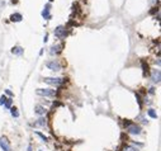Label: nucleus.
<instances>
[{
	"label": "nucleus",
	"instance_id": "obj_28",
	"mask_svg": "<svg viewBox=\"0 0 161 151\" xmlns=\"http://www.w3.org/2000/svg\"><path fill=\"white\" fill-rule=\"evenodd\" d=\"M39 151H43V150H39Z\"/></svg>",
	"mask_w": 161,
	"mask_h": 151
},
{
	"label": "nucleus",
	"instance_id": "obj_14",
	"mask_svg": "<svg viewBox=\"0 0 161 151\" xmlns=\"http://www.w3.org/2000/svg\"><path fill=\"white\" fill-rule=\"evenodd\" d=\"M61 48H62V46H58V45L52 46V47H51V53L53 55V53H58V52H61Z\"/></svg>",
	"mask_w": 161,
	"mask_h": 151
},
{
	"label": "nucleus",
	"instance_id": "obj_1",
	"mask_svg": "<svg viewBox=\"0 0 161 151\" xmlns=\"http://www.w3.org/2000/svg\"><path fill=\"white\" fill-rule=\"evenodd\" d=\"M36 93L38 95H42V97H49V98H53L56 97L57 92L55 89H37Z\"/></svg>",
	"mask_w": 161,
	"mask_h": 151
},
{
	"label": "nucleus",
	"instance_id": "obj_21",
	"mask_svg": "<svg viewBox=\"0 0 161 151\" xmlns=\"http://www.w3.org/2000/svg\"><path fill=\"white\" fill-rule=\"evenodd\" d=\"M124 151H138L137 149H136L135 146H128V147H126V150Z\"/></svg>",
	"mask_w": 161,
	"mask_h": 151
},
{
	"label": "nucleus",
	"instance_id": "obj_3",
	"mask_svg": "<svg viewBox=\"0 0 161 151\" xmlns=\"http://www.w3.org/2000/svg\"><path fill=\"white\" fill-rule=\"evenodd\" d=\"M55 36L60 39L65 38V37L67 36V28L64 27V26H58L56 29H55Z\"/></svg>",
	"mask_w": 161,
	"mask_h": 151
},
{
	"label": "nucleus",
	"instance_id": "obj_13",
	"mask_svg": "<svg viewBox=\"0 0 161 151\" xmlns=\"http://www.w3.org/2000/svg\"><path fill=\"white\" fill-rule=\"evenodd\" d=\"M142 69H143V76H148L150 75V67H148V65L142 62Z\"/></svg>",
	"mask_w": 161,
	"mask_h": 151
},
{
	"label": "nucleus",
	"instance_id": "obj_23",
	"mask_svg": "<svg viewBox=\"0 0 161 151\" xmlns=\"http://www.w3.org/2000/svg\"><path fill=\"white\" fill-rule=\"evenodd\" d=\"M157 10H159V9H157V8H154V9H152V10H151V13H152V14H154V13H156V12H157Z\"/></svg>",
	"mask_w": 161,
	"mask_h": 151
},
{
	"label": "nucleus",
	"instance_id": "obj_19",
	"mask_svg": "<svg viewBox=\"0 0 161 151\" xmlns=\"http://www.w3.org/2000/svg\"><path fill=\"white\" fill-rule=\"evenodd\" d=\"M11 103H13V100H11V98L10 99H7V102H5V108H10V105H11Z\"/></svg>",
	"mask_w": 161,
	"mask_h": 151
},
{
	"label": "nucleus",
	"instance_id": "obj_22",
	"mask_svg": "<svg viewBox=\"0 0 161 151\" xmlns=\"http://www.w3.org/2000/svg\"><path fill=\"white\" fill-rule=\"evenodd\" d=\"M5 94H7V95H9V97H13V93H11L9 89H8V90H5Z\"/></svg>",
	"mask_w": 161,
	"mask_h": 151
},
{
	"label": "nucleus",
	"instance_id": "obj_26",
	"mask_svg": "<svg viewBox=\"0 0 161 151\" xmlns=\"http://www.w3.org/2000/svg\"><path fill=\"white\" fill-rule=\"evenodd\" d=\"M18 1V0H11V3H13V4H14V3H17Z\"/></svg>",
	"mask_w": 161,
	"mask_h": 151
},
{
	"label": "nucleus",
	"instance_id": "obj_9",
	"mask_svg": "<svg viewBox=\"0 0 161 151\" xmlns=\"http://www.w3.org/2000/svg\"><path fill=\"white\" fill-rule=\"evenodd\" d=\"M46 111H47V109H46L45 107L39 105V104L34 107V112H36V114H38V116H45L46 114Z\"/></svg>",
	"mask_w": 161,
	"mask_h": 151
},
{
	"label": "nucleus",
	"instance_id": "obj_6",
	"mask_svg": "<svg viewBox=\"0 0 161 151\" xmlns=\"http://www.w3.org/2000/svg\"><path fill=\"white\" fill-rule=\"evenodd\" d=\"M127 132L131 133V135H140L141 133V127L137 126V124H135V123H132L131 126L127 127Z\"/></svg>",
	"mask_w": 161,
	"mask_h": 151
},
{
	"label": "nucleus",
	"instance_id": "obj_27",
	"mask_svg": "<svg viewBox=\"0 0 161 151\" xmlns=\"http://www.w3.org/2000/svg\"><path fill=\"white\" fill-rule=\"evenodd\" d=\"M49 1H55V0H49Z\"/></svg>",
	"mask_w": 161,
	"mask_h": 151
},
{
	"label": "nucleus",
	"instance_id": "obj_5",
	"mask_svg": "<svg viewBox=\"0 0 161 151\" xmlns=\"http://www.w3.org/2000/svg\"><path fill=\"white\" fill-rule=\"evenodd\" d=\"M0 149L3 151H11L10 143H9L7 137H0Z\"/></svg>",
	"mask_w": 161,
	"mask_h": 151
},
{
	"label": "nucleus",
	"instance_id": "obj_18",
	"mask_svg": "<svg viewBox=\"0 0 161 151\" xmlns=\"http://www.w3.org/2000/svg\"><path fill=\"white\" fill-rule=\"evenodd\" d=\"M7 97H5V95H1V97H0V105H4L5 104V102H7Z\"/></svg>",
	"mask_w": 161,
	"mask_h": 151
},
{
	"label": "nucleus",
	"instance_id": "obj_7",
	"mask_svg": "<svg viewBox=\"0 0 161 151\" xmlns=\"http://www.w3.org/2000/svg\"><path fill=\"white\" fill-rule=\"evenodd\" d=\"M151 79H152L154 83H160V79H161V74H160V70H154L152 71V75H151Z\"/></svg>",
	"mask_w": 161,
	"mask_h": 151
},
{
	"label": "nucleus",
	"instance_id": "obj_16",
	"mask_svg": "<svg viewBox=\"0 0 161 151\" xmlns=\"http://www.w3.org/2000/svg\"><path fill=\"white\" fill-rule=\"evenodd\" d=\"M10 113H11V116L15 118H18L19 117V113H18V109L15 108V107H13V108H10Z\"/></svg>",
	"mask_w": 161,
	"mask_h": 151
},
{
	"label": "nucleus",
	"instance_id": "obj_24",
	"mask_svg": "<svg viewBox=\"0 0 161 151\" xmlns=\"http://www.w3.org/2000/svg\"><path fill=\"white\" fill-rule=\"evenodd\" d=\"M148 93H150V94H154V93H155V89H154V88H151V89H150V92H148Z\"/></svg>",
	"mask_w": 161,
	"mask_h": 151
},
{
	"label": "nucleus",
	"instance_id": "obj_2",
	"mask_svg": "<svg viewBox=\"0 0 161 151\" xmlns=\"http://www.w3.org/2000/svg\"><path fill=\"white\" fill-rule=\"evenodd\" d=\"M42 81H45L46 84H49V85L57 86V85H61L65 81V79H61V77H45Z\"/></svg>",
	"mask_w": 161,
	"mask_h": 151
},
{
	"label": "nucleus",
	"instance_id": "obj_25",
	"mask_svg": "<svg viewBox=\"0 0 161 151\" xmlns=\"http://www.w3.org/2000/svg\"><path fill=\"white\" fill-rule=\"evenodd\" d=\"M28 151H32V146H29V147H28Z\"/></svg>",
	"mask_w": 161,
	"mask_h": 151
},
{
	"label": "nucleus",
	"instance_id": "obj_8",
	"mask_svg": "<svg viewBox=\"0 0 161 151\" xmlns=\"http://www.w3.org/2000/svg\"><path fill=\"white\" fill-rule=\"evenodd\" d=\"M49 9H51V5L49 4H46L45 7V10L42 12V17L45 18V19H51V14H49Z\"/></svg>",
	"mask_w": 161,
	"mask_h": 151
},
{
	"label": "nucleus",
	"instance_id": "obj_17",
	"mask_svg": "<svg viewBox=\"0 0 161 151\" xmlns=\"http://www.w3.org/2000/svg\"><path fill=\"white\" fill-rule=\"evenodd\" d=\"M36 135H37V136H38V137H41V138H42V141H43V142H47V141H48V138H47V137H46V136H45V135H42V133H41V132H38V131H36Z\"/></svg>",
	"mask_w": 161,
	"mask_h": 151
},
{
	"label": "nucleus",
	"instance_id": "obj_10",
	"mask_svg": "<svg viewBox=\"0 0 161 151\" xmlns=\"http://www.w3.org/2000/svg\"><path fill=\"white\" fill-rule=\"evenodd\" d=\"M23 52H24V50L19 46H15L11 48V53H14V55H23Z\"/></svg>",
	"mask_w": 161,
	"mask_h": 151
},
{
	"label": "nucleus",
	"instance_id": "obj_12",
	"mask_svg": "<svg viewBox=\"0 0 161 151\" xmlns=\"http://www.w3.org/2000/svg\"><path fill=\"white\" fill-rule=\"evenodd\" d=\"M33 126H41V127H45L46 126V118L41 117L39 119H37V122L36 123H33Z\"/></svg>",
	"mask_w": 161,
	"mask_h": 151
},
{
	"label": "nucleus",
	"instance_id": "obj_15",
	"mask_svg": "<svg viewBox=\"0 0 161 151\" xmlns=\"http://www.w3.org/2000/svg\"><path fill=\"white\" fill-rule=\"evenodd\" d=\"M147 114L150 116L151 118H154V119L157 118V114H156V112H155V109H148V111H147Z\"/></svg>",
	"mask_w": 161,
	"mask_h": 151
},
{
	"label": "nucleus",
	"instance_id": "obj_11",
	"mask_svg": "<svg viewBox=\"0 0 161 151\" xmlns=\"http://www.w3.org/2000/svg\"><path fill=\"white\" fill-rule=\"evenodd\" d=\"M22 19H23V17H22V14H19V13H15V14L10 15V20L11 22H20Z\"/></svg>",
	"mask_w": 161,
	"mask_h": 151
},
{
	"label": "nucleus",
	"instance_id": "obj_20",
	"mask_svg": "<svg viewBox=\"0 0 161 151\" xmlns=\"http://www.w3.org/2000/svg\"><path fill=\"white\" fill-rule=\"evenodd\" d=\"M136 99H137V102H138V104H140V107H142V99H141V97H140V94H138V93H136Z\"/></svg>",
	"mask_w": 161,
	"mask_h": 151
},
{
	"label": "nucleus",
	"instance_id": "obj_4",
	"mask_svg": "<svg viewBox=\"0 0 161 151\" xmlns=\"http://www.w3.org/2000/svg\"><path fill=\"white\" fill-rule=\"evenodd\" d=\"M46 66H47L51 71H60L61 70L60 62L55 61V60H52V61H47V62H46Z\"/></svg>",
	"mask_w": 161,
	"mask_h": 151
}]
</instances>
